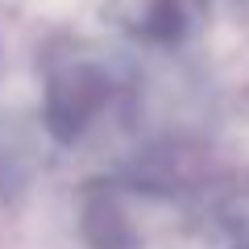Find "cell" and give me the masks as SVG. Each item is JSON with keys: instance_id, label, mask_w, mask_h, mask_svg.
<instances>
[{"instance_id": "cell-1", "label": "cell", "mask_w": 249, "mask_h": 249, "mask_svg": "<svg viewBox=\"0 0 249 249\" xmlns=\"http://www.w3.org/2000/svg\"><path fill=\"white\" fill-rule=\"evenodd\" d=\"M137 96V71L121 50L75 42L46 58L42 129L58 145H79L108 116H121Z\"/></svg>"}, {"instance_id": "cell-2", "label": "cell", "mask_w": 249, "mask_h": 249, "mask_svg": "<svg viewBox=\"0 0 249 249\" xmlns=\"http://www.w3.org/2000/svg\"><path fill=\"white\" fill-rule=\"evenodd\" d=\"M133 183H88L79 196V232L91 249H142L145 224L137 216Z\"/></svg>"}, {"instance_id": "cell-3", "label": "cell", "mask_w": 249, "mask_h": 249, "mask_svg": "<svg viewBox=\"0 0 249 249\" xmlns=\"http://www.w3.org/2000/svg\"><path fill=\"white\" fill-rule=\"evenodd\" d=\"M199 0H104L112 29L142 46H178L196 25Z\"/></svg>"}, {"instance_id": "cell-4", "label": "cell", "mask_w": 249, "mask_h": 249, "mask_svg": "<svg viewBox=\"0 0 249 249\" xmlns=\"http://www.w3.org/2000/svg\"><path fill=\"white\" fill-rule=\"evenodd\" d=\"M42 166V145L21 121L0 116V199L21 191Z\"/></svg>"}, {"instance_id": "cell-5", "label": "cell", "mask_w": 249, "mask_h": 249, "mask_svg": "<svg viewBox=\"0 0 249 249\" xmlns=\"http://www.w3.org/2000/svg\"><path fill=\"white\" fill-rule=\"evenodd\" d=\"M232 249H249V241H241V245H232Z\"/></svg>"}]
</instances>
